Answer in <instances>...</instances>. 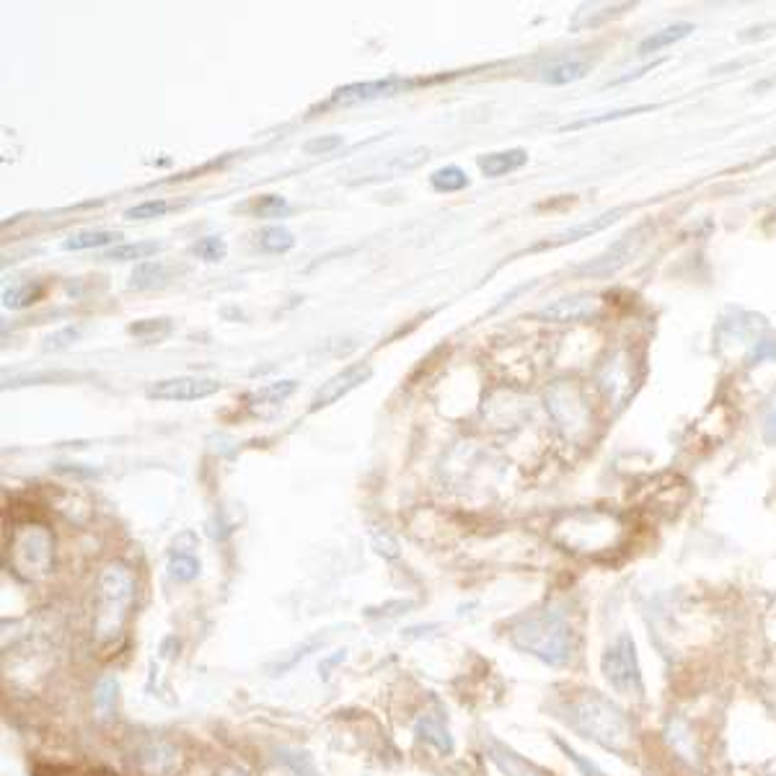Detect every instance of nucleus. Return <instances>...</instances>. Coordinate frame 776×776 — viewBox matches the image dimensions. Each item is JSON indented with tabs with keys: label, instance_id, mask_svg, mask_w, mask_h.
Masks as SVG:
<instances>
[{
	"label": "nucleus",
	"instance_id": "nucleus-1",
	"mask_svg": "<svg viewBox=\"0 0 776 776\" xmlns=\"http://www.w3.org/2000/svg\"><path fill=\"white\" fill-rule=\"evenodd\" d=\"M562 717L575 733L595 740L608 751H624L632 743V725L626 720V714L598 691H582L572 696Z\"/></svg>",
	"mask_w": 776,
	"mask_h": 776
},
{
	"label": "nucleus",
	"instance_id": "nucleus-2",
	"mask_svg": "<svg viewBox=\"0 0 776 776\" xmlns=\"http://www.w3.org/2000/svg\"><path fill=\"white\" fill-rule=\"evenodd\" d=\"M510 639L518 650L528 652L546 665H567L575 655V634L559 611H539V614L523 616L513 626Z\"/></svg>",
	"mask_w": 776,
	"mask_h": 776
},
{
	"label": "nucleus",
	"instance_id": "nucleus-3",
	"mask_svg": "<svg viewBox=\"0 0 776 776\" xmlns=\"http://www.w3.org/2000/svg\"><path fill=\"white\" fill-rule=\"evenodd\" d=\"M551 539L567 546V551L593 554L614 546L621 539V523L616 515L603 510H577L554 523Z\"/></svg>",
	"mask_w": 776,
	"mask_h": 776
},
{
	"label": "nucleus",
	"instance_id": "nucleus-4",
	"mask_svg": "<svg viewBox=\"0 0 776 776\" xmlns=\"http://www.w3.org/2000/svg\"><path fill=\"white\" fill-rule=\"evenodd\" d=\"M135 598V575L127 564L112 562L99 575V590H96V619L94 629L99 639L117 637L125 624L127 608Z\"/></svg>",
	"mask_w": 776,
	"mask_h": 776
},
{
	"label": "nucleus",
	"instance_id": "nucleus-5",
	"mask_svg": "<svg viewBox=\"0 0 776 776\" xmlns=\"http://www.w3.org/2000/svg\"><path fill=\"white\" fill-rule=\"evenodd\" d=\"M8 551L13 570L24 580H39L52 570V533L44 526H21L13 533Z\"/></svg>",
	"mask_w": 776,
	"mask_h": 776
},
{
	"label": "nucleus",
	"instance_id": "nucleus-6",
	"mask_svg": "<svg viewBox=\"0 0 776 776\" xmlns=\"http://www.w3.org/2000/svg\"><path fill=\"white\" fill-rule=\"evenodd\" d=\"M603 676L614 686L619 694L637 696L642 694V673H639L637 650H634V639L629 634H619L614 639V645L603 652Z\"/></svg>",
	"mask_w": 776,
	"mask_h": 776
},
{
	"label": "nucleus",
	"instance_id": "nucleus-7",
	"mask_svg": "<svg viewBox=\"0 0 776 776\" xmlns=\"http://www.w3.org/2000/svg\"><path fill=\"white\" fill-rule=\"evenodd\" d=\"M220 391V383L213 378H197V376H179L158 381L148 388V399L156 401H197L207 399Z\"/></svg>",
	"mask_w": 776,
	"mask_h": 776
},
{
	"label": "nucleus",
	"instance_id": "nucleus-8",
	"mask_svg": "<svg viewBox=\"0 0 776 776\" xmlns=\"http://www.w3.org/2000/svg\"><path fill=\"white\" fill-rule=\"evenodd\" d=\"M370 376H373V370H370V365H363V363H355L350 365V368L339 370L337 376L329 378V381L316 391V396H313L311 401V412H319V409L337 404V401L345 399L350 391L363 386Z\"/></svg>",
	"mask_w": 776,
	"mask_h": 776
},
{
	"label": "nucleus",
	"instance_id": "nucleus-9",
	"mask_svg": "<svg viewBox=\"0 0 776 776\" xmlns=\"http://www.w3.org/2000/svg\"><path fill=\"white\" fill-rule=\"evenodd\" d=\"M412 88V81H404V78H383V81H365V83H350V86H342L334 91L332 104H365V101H378V99H391V96L401 94Z\"/></svg>",
	"mask_w": 776,
	"mask_h": 776
},
{
	"label": "nucleus",
	"instance_id": "nucleus-10",
	"mask_svg": "<svg viewBox=\"0 0 776 776\" xmlns=\"http://www.w3.org/2000/svg\"><path fill=\"white\" fill-rule=\"evenodd\" d=\"M598 311H601V301L595 295H570V298H559V301L544 306L536 316L541 321H551V324H577V321H588L598 316Z\"/></svg>",
	"mask_w": 776,
	"mask_h": 776
},
{
	"label": "nucleus",
	"instance_id": "nucleus-11",
	"mask_svg": "<svg viewBox=\"0 0 776 776\" xmlns=\"http://www.w3.org/2000/svg\"><path fill=\"white\" fill-rule=\"evenodd\" d=\"M601 383L606 386L608 396L614 404L629 399V394L634 391V365L632 357L626 352H616L614 357H608V363L601 370Z\"/></svg>",
	"mask_w": 776,
	"mask_h": 776
},
{
	"label": "nucleus",
	"instance_id": "nucleus-12",
	"mask_svg": "<svg viewBox=\"0 0 776 776\" xmlns=\"http://www.w3.org/2000/svg\"><path fill=\"white\" fill-rule=\"evenodd\" d=\"M639 244H642V228L621 236L619 241H616L611 249L603 251L601 257L595 259V262L580 267V272H585V275H608V272H616L619 267H624V264L634 257V251L639 249Z\"/></svg>",
	"mask_w": 776,
	"mask_h": 776
},
{
	"label": "nucleus",
	"instance_id": "nucleus-13",
	"mask_svg": "<svg viewBox=\"0 0 776 776\" xmlns=\"http://www.w3.org/2000/svg\"><path fill=\"white\" fill-rule=\"evenodd\" d=\"M621 207H616V210H608V213L598 215V218H590L585 220V223H577V226L567 228V231L557 233L554 238H549V241H544V244L539 246H533V251H541V249H554V246H564V244H575V241H582V238H590L595 236V233H601L606 231L608 226H614L616 220L621 218Z\"/></svg>",
	"mask_w": 776,
	"mask_h": 776
},
{
	"label": "nucleus",
	"instance_id": "nucleus-14",
	"mask_svg": "<svg viewBox=\"0 0 776 776\" xmlns=\"http://www.w3.org/2000/svg\"><path fill=\"white\" fill-rule=\"evenodd\" d=\"M487 756L505 776H541L536 766L528 764L526 758H520L513 748H507L505 743L495 738L487 740Z\"/></svg>",
	"mask_w": 776,
	"mask_h": 776
},
{
	"label": "nucleus",
	"instance_id": "nucleus-15",
	"mask_svg": "<svg viewBox=\"0 0 776 776\" xmlns=\"http://www.w3.org/2000/svg\"><path fill=\"white\" fill-rule=\"evenodd\" d=\"M590 73V63L582 60V57H559L554 63L546 65L541 70V83L546 86H567V83H575L580 78H585Z\"/></svg>",
	"mask_w": 776,
	"mask_h": 776
},
{
	"label": "nucleus",
	"instance_id": "nucleus-16",
	"mask_svg": "<svg viewBox=\"0 0 776 776\" xmlns=\"http://www.w3.org/2000/svg\"><path fill=\"white\" fill-rule=\"evenodd\" d=\"M551 396H557V399L562 401V404H567V407H564V409H567V414H564V417H559V420H557L559 425L570 427L572 432H575V430H585V427H588V417H590L588 407L582 404L580 394H577L575 388L567 386V383H559V386L551 388Z\"/></svg>",
	"mask_w": 776,
	"mask_h": 776
},
{
	"label": "nucleus",
	"instance_id": "nucleus-17",
	"mask_svg": "<svg viewBox=\"0 0 776 776\" xmlns=\"http://www.w3.org/2000/svg\"><path fill=\"white\" fill-rule=\"evenodd\" d=\"M417 735H420L425 743L435 745L440 753H451L453 751V738L448 733V727H445L443 714L440 712H425L417 720Z\"/></svg>",
	"mask_w": 776,
	"mask_h": 776
},
{
	"label": "nucleus",
	"instance_id": "nucleus-18",
	"mask_svg": "<svg viewBox=\"0 0 776 776\" xmlns=\"http://www.w3.org/2000/svg\"><path fill=\"white\" fill-rule=\"evenodd\" d=\"M694 32V24H689V21H678V24H670L665 26V29H660V32L650 34L647 39H642L639 42V55H652V52H660L665 50V47H670V44H676L681 42V39H686L689 34Z\"/></svg>",
	"mask_w": 776,
	"mask_h": 776
},
{
	"label": "nucleus",
	"instance_id": "nucleus-19",
	"mask_svg": "<svg viewBox=\"0 0 776 776\" xmlns=\"http://www.w3.org/2000/svg\"><path fill=\"white\" fill-rule=\"evenodd\" d=\"M528 161L526 151H520V148H513V151H502V153H487V156L479 158V169H482L484 176H505L510 171L520 169L523 163Z\"/></svg>",
	"mask_w": 776,
	"mask_h": 776
},
{
	"label": "nucleus",
	"instance_id": "nucleus-20",
	"mask_svg": "<svg viewBox=\"0 0 776 776\" xmlns=\"http://www.w3.org/2000/svg\"><path fill=\"white\" fill-rule=\"evenodd\" d=\"M44 295V285L37 280H24L16 282L11 288L3 290V306L13 308V311H21V308H29L39 301Z\"/></svg>",
	"mask_w": 776,
	"mask_h": 776
},
{
	"label": "nucleus",
	"instance_id": "nucleus-21",
	"mask_svg": "<svg viewBox=\"0 0 776 776\" xmlns=\"http://www.w3.org/2000/svg\"><path fill=\"white\" fill-rule=\"evenodd\" d=\"M122 238V233L119 231H107V228H91V231H81V233H73V236L68 238L63 244L65 251H83V249H99V246H107V244H114V241H119Z\"/></svg>",
	"mask_w": 776,
	"mask_h": 776
},
{
	"label": "nucleus",
	"instance_id": "nucleus-22",
	"mask_svg": "<svg viewBox=\"0 0 776 776\" xmlns=\"http://www.w3.org/2000/svg\"><path fill=\"white\" fill-rule=\"evenodd\" d=\"M161 251L158 241H135V244H119L104 254V259L109 262H140V259H148L153 254Z\"/></svg>",
	"mask_w": 776,
	"mask_h": 776
},
{
	"label": "nucleus",
	"instance_id": "nucleus-23",
	"mask_svg": "<svg viewBox=\"0 0 776 776\" xmlns=\"http://www.w3.org/2000/svg\"><path fill=\"white\" fill-rule=\"evenodd\" d=\"M166 280V267L161 262H140L135 267V272L130 275V288L132 290H151L163 285Z\"/></svg>",
	"mask_w": 776,
	"mask_h": 776
},
{
	"label": "nucleus",
	"instance_id": "nucleus-24",
	"mask_svg": "<svg viewBox=\"0 0 776 776\" xmlns=\"http://www.w3.org/2000/svg\"><path fill=\"white\" fill-rule=\"evenodd\" d=\"M430 184L438 192H461L464 187H469V174L458 166H445V169H438L430 176Z\"/></svg>",
	"mask_w": 776,
	"mask_h": 776
},
{
	"label": "nucleus",
	"instance_id": "nucleus-25",
	"mask_svg": "<svg viewBox=\"0 0 776 776\" xmlns=\"http://www.w3.org/2000/svg\"><path fill=\"white\" fill-rule=\"evenodd\" d=\"M293 244V233L282 226H267L259 233V246H262L264 251H270V254H282V251L293 249Z\"/></svg>",
	"mask_w": 776,
	"mask_h": 776
},
{
	"label": "nucleus",
	"instance_id": "nucleus-26",
	"mask_svg": "<svg viewBox=\"0 0 776 776\" xmlns=\"http://www.w3.org/2000/svg\"><path fill=\"white\" fill-rule=\"evenodd\" d=\"M169 575L179 582H189L200 575V562L192 554H176L169 562Z\"/></svg>",
	"mask_w": 776,
	"mask_h": 776
},
{
	"label": "nucleus",
	"instance_id": "nucleus-27",
	"mask_svg": "<svg viewBox=\"0 0 776 776\" xmlns=\"http://www.w3.org/2000/svg\"><path fill=\"white\" fill-rule=\"evenodd\" d=\"M114 701H117V681L114 678H101L94 691V707L104 717H109V712L114 709Z\"/></svg>",
	"mask_w": 776,
	"mask_h": 776
},
{
	"label": "nucleus",
	"instance_id": "nucleus-28",
	"mask_svg": "<svg viewBox=\"0 0 776 776\" xmlns=\"http://www.w3.org/2000/svg\"><path fill=\"white\" fill-rule=\"evenodd\" d=\"M194 254L200 259H205V262H220V259L226 257V241L220 236H207L202 238V241H197L194 244Z\"/></svg>",
	"mask_w": 776,
	"mask_h": 776
},
{
	"label": "nucleus",
	"instance_id": "nucleus-29",
	"mask_svg": "<svg viewBox=\"0 0 776 776\" xmlns=\"http://www.w3.org/2000/svg\"><path fill=\"white\" fill-rule=\"evenodd\" d=\"M166 210H169V202L166 200H148V202H140V205L130 207L125 213L127 220H153V218H161V215H166Z\"/></svg>",
	"mask_w": 776,
	"mask_h": 776
},
{
	"label": "nucleus",
	"instance_id": "nucleus-30",
	"mask_svg": "<svg viewBox=\"0 0 776 776\" xmlns=\"http://www.w3.org/2000/svg\"><path fill=\"white\" fill-rule=\"evenodd\" d=\"M171 332V324L166 319H145L130 326V334L143 339H161Z\"/></svg>",
	"mask_w": 776,
	"mask_h": 776
},
{
	"label": "nucleus",
	"instance_id": "nucleus-31",
	"mask_svg": "<svg viewBox=\"0 0 776 776\" xmlns=\"http://www.w3.org/2000/svg\"><path fill=\"white\" fill-rule=\"evenodd\" d=\"M650 109L655 107H632V109H619V112H608L603 114V117H588V119H580V122H572V130H577V127H590V125H603V122H614V119H624V117H634V114H642V112H650Z\"/></svg>",
	"mask_w": 776,
	"mask_h": 776
},
{
	"label": "nucleus",
	"instance_id": "nucleus-32",
	"mask_svg": "<svg viewBox=\"0 0 776 776\" xmlns=\"http://www.w3.org/2000/svg\"><path fill=\"white\" fill-rule=\"evenodd\" d=\"M342 148V138L339 135H324V138H313L303 145V151L308 156H329L332 151Z\"/></svg>",
	"mask_w": 776,
	"mask_h": 776
},
{
	"label": "nucleus",
	"instance_id": "nucleus-33",
	"mask_svg": "<svg viewBox=\"0 0 776 776\" xmlns=\"http://www.w3.org/2000/svg\"><path fill=\"white\" fill-rule=\"evenodd\" d=\"M295 391V381H280V383H272V386L262 388L254 399L257 401H272V404H280V401L288 399L290 394Z\"/></svg>",
	"mask_w": 776,
	"mask_h": 776
},
{
	"label": "nucleus",
	"instance_id": "nucleus-34",
	"mask_svg": "<svg viewBox=\"0 0 776 776\" xmlns=\"http://www.w3.org/2000/svg\"><path fill=\"white\" fill-rule=\"evenodd\" d=\"M254 210H257L259 218H275V215L288 210V202L282 200V197H277V194H267V197H262V200L257 202Z\"/></svg>",
	"mask_w": 776,
	"mask_h": 776
},
{
	"label": "nucleus",
	"instance_id": "nucleus-35",
	"mask_svg": "<svg viewBox=\"0 0 776 776\" xmlns=\"http://www.w3.org/2000/svg\"><path fill=\"white\" fill-rule=\"evenodd\" d=\"M280 758H282V761H288V764L293 766V769L298 771V774H301V776H319V771L313 769L311 758H308L306 753H298V751H293V753H290V751H282V756H280Z\"/></svg>",
	"mask_w": 776,
	"mask_h": 776
},
{
	"label": "nucleus",
	"instance_id": "nucleus-36",
	"mask_svg": "<svg viewBox=\"0 0 776 776\" xmlns=\"http://www.w3.org/2000/svg\"><path fill=\"white\" fill-rule=\"evenodd\" d=\"M764 438L769 440L771 445H776V394L771 396L769 407H766L764 414Z\"/></svg>",
	"mask_w": 776,
	"mask_h": 776
},
{
	"label": "nucleus",
	"instance_id": "nucleus-37",
	"mask_svg": "<svg viewBox=\"0 0 776 776\" xmlns=\"http://www.w3.org/2000/svg\"><path fill=\"white\" fill-rule=\"evenodd\" d=\"M764 360H776V339L758 342L756 350L751 352V363H764Z\"/></svg>",
	"mask_w": 776,
	"mask_h": 776
},
{
	"label": "nucleus",
	"instance_id": "nucleus-38",
	"mask_svg": "<svg viewBox=\"0 0 776 776\" xmlns=\"http://www.w3.org/2000/svg\"><path fill=\"white\" fill-rule=\"evenodd\" d=\"M78 329H65V332L60 334H52L50 339H47V345H44V350H63V347H68L73 339L78 337Z\"/></svg>",
	"mask_w": 776,
	"mask_h": 776
},
{
	"label": "nucleus",
	"instance_id": "nucleus-39",
	"mask_svg": "<svg viewBox=\"0 0 776 776\" xmlns=\"http://www.w3.org/2000/svg\"><path fill=\"white\" fill-rule=\"evenodd\" d=\"M345 658H347V655H345V650H342V652H337V655H334V658L326 660V663L321 665V673H324V678L329 676V668H334V665L342 663V660H345Z\"/></svg>",
	"mask_w": 776,
	"mask_h": 776
}]
</instances>
